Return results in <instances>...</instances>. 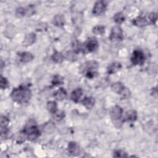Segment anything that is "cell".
I'll return each instance as SVG.
<instances>
[{"label":"cell","instance_id":"cell-1","mask_svg":"<svg viewBox=\"0 0 158 158\" xmlns=\"http://www.w3.org/2000/svg\"><path fill=\"white\" fill-rule=\"evenodd\" d=\"M31 91L28 88L20 86L12 90L10 96L14 101L22 104L28 102L31 98Z\"/></svg>","mask_w":158,"mask_h":158},{"label":"cell","instance_id":"cell-2","mask_svg":"<svg viewBox=\"0 0 158 158\" xmlns=\"http://www.w3.org/2000/svg\"><path fill=\"white\" fill-rule=\"evenodd\" d=\"M98 69V64L95 60H89L82 64L80 67V72L88 78H91L96 74Z\"/></svg>","mask_w":158,"mask_h":158},{"label":"cell","instance_id":"cell-3","mask_svg":"<svg viewBox=\"0 0 158 158\" xmlns=\"http://www.w3.org/2000/svg\"><path fill=\"white\" fill-rule=\"evenodd\" d=\"M23 133L25 134V135L27 136L28 139L30 141L35 140L40 135V130L36 125L34 124V123L31 122L30 123L27 124V125L24 128Z\"/></svg>","mask_w":158,"mask_h":158},{"label":"cell","instance_id":"cell-4","mask_svg":"<svg viewBox=\"0 0 158 158\" xmlns=\"http://www.w3.org/2000/svg\"><path fill=\"white\" fill-rule=\"evenodd\" d=\"M144 60V54L141 50H135L133 51L131 57V61L133 65H143Z\"/></svg>","mask_w":158,"mask_h":158},{"label":"cell","instance_id":"cell-5","mask_svg":"<svg viewBox=\"0 0 158 158\" xmlns=\"http://www.w3.org/2000/svg\"><path fill=\"white\" fill-rule=\"evenodd\" d=\"M112 41H118L123 40V31L119 26H115L112 28L109 37Z\"/></svg>","mask_w":158,"mask_h":158},{"label":"cell","instance_id":"cell-6","mask_svg":"<svg viewBox=\"0 0 158 158\" xmlns=\"http://www.w3.org/2000/svg\"><path fill=\"white\" fill-rule=\"evenodd\" d=\"M122 113L123 110L118 106H115L112 108L110 114L112 119L115 122V123H117L118 122L121 120Z\"/></svg>","mask_w":158,"mask_h":158},{"label":"cell","instance_id":"cell-7","mask_svg":"<svg viewBox=\"0 0 158 158\" xmlns=\"http://www.w3.org/2000/svg\"><path fill=\"white\" fill-rule=\"evenodd\" d=\"M106 5L105 2L102 1H98L95 3L93 9V13L95 15H99L104 13V12L106 10Z\"/></svg>","mask_w":158,"mask_h":158},{"label":"cell","instance_id":"cell-8","mask_svg":"<svg viewBox=\"0 0 158 158\" xmlns=\"http://www.w3.org/2000/svg\"><path fill=\"white\" fill-rule=\"evenodd\" d=\"M68 151L72 156H78L80 152V147L75 142H70L68 144Z\"/></svg>","mask_w":158,"mask_h":158},{"label":"cell","instance_id":"cell-9","mask_svg":"<svg viewBox=\"0 0 158 158\" xmlns=\"http://www.w3.org/2000/svg\"><path fill=\"white\" fill-rule=\"evenodd\" d=\"M85 48L88 52H93L98 47V42L95 38H89L85 44Z\"/></svg>","mask_w":158,"mask_h":158},{"label":"cell","instance_id":"cell-10","mask_svg":"<svg viewBox=\"0 0 158 158\" xmlns=\"http://www.w3.org/2000/svg\"><path fill=\"white\" fill-rule=\"evenodd\" d=\"M133 23L135 26H137L139 27H143L149 24V22L148 20V17L139 16L133 20Z\"/></svg>","mask_w":158,"mask_h":158},{"label":"cell","instance_id":"cell-11","mask_svg":"<svg viewBox=\"0 0 158 158\" xmlns=\"http://www.w3.org/2000/svg\"><path fill=\"white\" fill-rule=\"evenodd\" d=\"M82 94H83L82 89L81 88H77L75 90H73L71 93V96H70L71 99L75 102H78L81 99Z\"/></svg>","mask_w":158,"mask_h":158},{"label":"cell","instance_id":"cell-12","mask_svg":"<svg viewBox=\"0 0 158 158\" xmlns=\"http://www.w3.org/2000/svg\"><path fill=\"white\" fill-rule=\"evenodd\" d=\"M122 67L120 63L115 62L110 64L107 67V72L109 74H113L118 72Z\"/></svg>","mask_w":158,"mask_h":158},{"label":"cell","instance_id":"cell-13","mask_svg":"<svg viewBox=\"0 0 158 158\" xmlns=\"http://www.w3.org/2000/svg\"><path fill=\"white\" fill-rule=\"evenodd\" d=\"M52 23L57 27H62L65 23V18L62 14H57L52 20Z\"/></svg>","mask_w":158,"mask_h":158},{"label":"cell","instance_id":"cell-14","mask_svg":"<svg viewBox=\"0 0 158 158\" xmlns=\"http://www.w3.org/2000/svg\"><path fill=\"white\" fill-rule=\"evenodd\" d=\"M54 96L57 100L62 101L63 99H64L66 98L67 92L64 88H60L54 93Z\"/></svg>","mask_w":158,"mask_h":158},{"label":"cell","instance_id":"cell-15","mask_svg":"<svg viewBox=\"0 0 158 158\" xmlns=\"http://www.w3.org/2000/svg\"><path fill=\"white\" fill-rule=\"evenodd\" d=\"M95 103V100L92 97H85L82 100V104L83 105L88 109H91Z\"/></svg>","mask_w":158,"mask_h":158},{"label":"cell","instance_id":"cell-16","mask_svg":"<svg viewBox=\"0 0 158 158\" xmlns=\"http://www.w3.org/2000/svg\"><path fill=\"white\" fill-rule=\"evenodd\" d=\"M20 61L23 63H28L31 61L34 57L33 54L28 52H24L20 54Z\"/></svg>","mask_w":158,"mask_h":158},{"label":"cell","instance_id":"cell-17","mask_svg":"<svg viewBox=\"0 0 158 158\" xmlns=\"http://www.w3.org/2000/svg\"><path fill=\"white\" fill-rule=\"evenodd\" d=\"M137 118V113L135 110H130L125 114V120L129 122H134Z\"/></svg>","mask_w":158,"mask_h":158},{"label":"cell","instance_id":"cell-18","mask_svg":"<svg viewBox=\"0 0 158 158\" xmlns=\"http://www.w3.org/2000/svg\"><path fill=\"white\" fill-rule=\"evenodd\" d=\"M36 39V36L34 33H31L26 35L25 38H24V40L23 41V44L24 46H29L32 44L35 41Z\"/></svg>","mask_w":158,"mask_h":158},{"label":"cell","instance_id":"cell-19","mask_svg":"<svg viewBox=\"0 0 158 158\" xmlns=\"http://www.w3.org/2000/svg\"><path fill=\"white\" fill-rule=\"evenodd\" d=\"M111 88H112V91H114L115 93L121 94L125 88L122 83L116 82V83H114L112 84Z\"/></svg>","mask_w":158,"mask_h":158},{"label":"cell","instance_id":"cell-20","mask_svg":"<svg viewBox=\"0 0 158 158\" xmlns=\"http://www.w3.org/2000/svg\"><path fill=\"white\" fill-rule=\"evenodd\" d=\"M53 61L56 63H61L64 60V56L61 52L55 51V52L52 55L51 57Z\"/></svg>","mask_w":158,"mask_h":158},{"label":"cell","instance_id":"cell-21","mask_svg":"<svg viewBox=\"0 0 158 158\" xmlns=\"http://www.w3.org/2000/svg\"><path fill=\"white\" fill-rule=\"evenodd\" d=\"M105 32V27L102 25H96L93 28V33L97 35H102Z\"/></svg>","mask_w":158,"mask_h":158},{"label":"cell","instance_id":"cell-22","mask_svg":"<svg viewBox=\"0 0 158 158\" xmlns=\"http://www.w3.org/2000/svg\"><path fill=\"white\" fill-rule=\"evenodd\" d=\"M47 109L52 114H54L57 111V104L54 101H49L47 103Z\"/></svg>","mask_w":158,"mask_h":158},{"label":"cell","instance_id":"cell-23","mask_svg":"<svg viewBox=\"0 0 158 158\" xmlns=\"http://www.w3.org/2000/svg\"><path fill=\"white\" fill-rule=\"evenodd\" d=\"M114 20L115 21V23L120 24L125 20V17L122 13L118 12L114 15Z\"/></svg>","mask_w":158,"mask_h":158},{"label":"cell","instance_id":"cell-24","mask_svg":"<svg viewBox=\"0 0 158 158\" xmlns=\"http://www.w3.org/2000/svg\"><path fill=\"white\" fill-rule=\"evenodd\" d=\"M55 126L52 122L46 123L44 126V131L48 133H51L54 131Z\"/></svg>","mask_w":158,"mask_h":158},{"label":"cell","instance_id":"cell-25","mask_svg":"<svg viewBox=\"0 0 158 158\" xmlns=\"http://www.w3.org/2000/svg\"><path fill=\"white\" fill-rule=\"evenodd\" d=\"M64 83V80H63V78L59 75H56L54 77L52 81V83L53 85L57 86V85H62Z\"/></svg>","mask_w":158,"mask_h":158},{"label":"cell","instance_id":"cell-26","mask_svg":"<svg viewBox=\"0 0 158 158\" xmlns=\"http://www.w3.org/2000/svg\"><path fill=\"white\" fill-rule=\"evenodd\" d=\"M15 14L17 17H22L27 15V9L24 8V7H18L16 9Z\"/></svg>","mask_w":158,"mask_h":158},{"label":"cell","instance_id":"cell-27","mask_svg":"<svg viewBox=\"0 0 158 158\" xmlns=\"http://www.w3.org/2000/svg\"><path fill=\"white\" fill-rule=\"evenodd\" d=\"M148 20L149 22V23L154 24L157 20V14L154 12L149 13L147 16Z\"/></svg>","mask_w":158,"mask_h":158},{"label":"cell","instance_id":"cell-28","mask_svg":"<svg viewBox=\"0 0 158 158\" xmlns=\"http://www.w3.org/2000/svg\"><path fill=\"white\" fill-rule=\"evenodd\" d=\"M113 156L115 157H127L128 155L125 152L122 150H116L114 152Z\"/></svg>","mask_w":158,"mask_h":158},{"label":"cell","instance_id":"cell-29","mask_svg":"<svg viewBox=\"0 0 158 158\" xmlns=\"http://www.w3.org/2000/svg\"><path fill=\"white\" fill-rule=\"evenodd\" d=\"M54 114V118L56 120L59 121L61 120L64 117H65V114L63 111H56Z\"/></svg>","mask_w":158,"mask_h":158},{"label":"cell","instance_id":"cell-30","mask_svg":"<svg viewBox=\"0 0 158 158\" xmlns=\"http://www.w3.org/2000/svg\"><path fill=\"white\" fill-rule=\"evenodd\" d=\"M8 85H9V83H8L7 80L6 78L1 76V80H0V87H1V88L2 89H4L8 86Z\"/></svg>","mask_w":158,"mask_h":158},{"label":"cell","instance_id":"cell-31","mask_svg":"<svg viewBox=\"0 0 158 158\" xmlns=\"http://www.w3.org/2000/svg\"><path fill=\"white\" fill-rule=\"evenodd\" d=\"M66 59L69 60L73 61L77 59V55L73 51H69L66 53Z\"/></svg>","mask_w":158,"mask_h":158},{"label":"cell","instance_id":"cell-32","mask_svg":"<svg viewBox=\"0 0 158 158\" xmlns=\"http://www.w3.org/2000/svg\"><path fill=\"white\" fill-rule=\"evenodd\" d=\"M9 119L5 116H1V127H6L9 123Z\"/></svg>","mask_w":158,"mask_h":158}]
</instances>
